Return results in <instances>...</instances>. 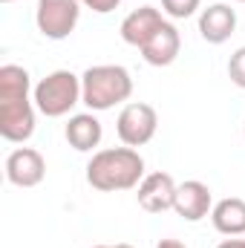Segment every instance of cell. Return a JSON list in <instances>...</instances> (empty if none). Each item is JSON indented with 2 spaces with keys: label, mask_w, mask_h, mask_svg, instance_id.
<instances>
[{
  "label": "cell",
  "mask_w": 245,
  "mask_h": 248,
  "mask_svg": "<svg viewBox=\"0 0 245 248\" xmlns=\"http://www.w3.org/2000/svg\"><path fill=\"white\" fill-rule=\"evenodd\" d=\"M92 248H133V246H127V243H119V246H92Z\"/></svg>",
  "instance_id": "obj_21"
},
{
  "label": "cell",
  "mask_w": 245,
  "mask_h": 248,
  "mask_svg": "<svg viewBox=\"0 0 245 248\" xmlns=\"http://www.w3.org/2000/svg\"><path fill=\"white\" fill-rule=\"evenodd\" d=\"M144 179V159L136 147H107L92 153L87 165V182L101 193H116L138 187Z\"/></svg>",
  "instance_id": "obj_1"
},
{
  "label": "cell",
  "mask_w": 245,
  "mask_h": 248,
  "mask_svg": "<svg viewBox=\"0 0 245 248\" xmlns=\"http://www.w3.org/2000/svg\"><path fill=\"white\" fill-rule=\"evenodd\" d=\"M228 78H231L234 87L245 90V46H240L231 55V61H228Z\"/></svg>",
  "instance_id": "obj_17"
},
{
  "label": "cell",
  "mask_w": 245,
  "mask_h": 248,
  "mask_svg": "<svg viewBox=\"0 0 245 248\" xmlns=\"http://www.w3.org/2000/svg\"><path fill=\"white\" fill-rule=\"evenodd\" d=\"M63 136H66V141H69L78 153H90V150H95V147L101 144L104 130H101V122H98L92 113H78V116H72V119L66 122Z\"/></svg>",
  "instance_id": "obj_13"
},
{
  "label": "cell",
  "mask_w": 245,
  "mask_h": 248,
  "mask_svg": "<svg viewBox=\"0 0 245 248\" xmlns=\"http://www.w3.org/2000/svg\"><path fill=\"white\" fill-rule=\"evenodd\" d=\"M32 95H35V107L46 119H61L81 101V78L69 69H55L35 84Z\"/></svg>",
  "instance_id": "obj_3"
},
{
  "label": "cell",
  "mask_w": 245,
  "mask_h": 248,
  "mask_svg": "<svg viewBox=\"0 0 245 248\" xmlns=\"http://www.w3.org/2000/svg\"><path fill=\"white\" fill-rule=\"evenodd\" d=\"M156 127H159V116L150 104L144 101H130L124 104L119 119H116V133L122 139V144L127 147H141L147 144L153 136H156Z\"/></svg>",
  "instance_id": "obj_5"
},
{
  "label": "cell",
  "mask_w": 245,
  "mask_h": 248,
  "mask_svg": "<svg viewBox=\"0 0 245 248\" xmlns=\"http://www.w3.org/2000/svg\"><path fill=\"white\" fill-rule=\"evenodd\" d=\"M3 3H15V0H3Z\"/></svg>",
  "instance_id": "obj_22"
},
{
  "label": "cell",
  "mask_w": 245,
  "mask_h": 248,
  "mask_svg": "<svg viewBox=\"0 0 245 248\" xmlns=\"http://www.w3.org/2000/svg\"><path fill=\"white\" fill-rule=\"evenodd\" d=\"M176 187L179 185L173 182L170 173L156 170V173H147V176L141 179L136 199H138V205H141L147 214H165V211H170L173 202H176Z\"/></svg>",
  "instance_id": "obj_8"
},
{
  "label": "cell",
  "mask_w": 245,
  "mask_h": 248,
  "mask_svg": "<svg viewBox=\"0 0 245 248\" xmlns=\"http://www.w3.org/2000/svg\"><path fill=\"white\" fill-rule=\"evenodd\" d=\"M237 29V12L228 3H214L208 9H202L199 15V35L208 44H225Z\"/></svg>",
  "instance_id": "obj_11"
},
{
  "label": "cell",
  "mask_w": 245,
  "mask_h": 248,
  "mask_svg": "<svg viewBox=\"0 0 245 248\" xmlns=\"http://www.w3.org/2000/svg\"><path fill=\"white\" fill-rule=\"evenodd\" d=\"M243 136H245V124H243Z\"/></svg>",
  "instance_id": "obj_23"
},
{
  "label": "cell",
  "mask_w": 245,
  "mask_h": 248,
  "mask_svg": "<svg viewBox=\"0 0 245 248\" xmlns=\"http://www.w3.org/2000/svg\"><path fill=\"white\" fill-rule=\"evenodd\" d=\"M78 3L92 9V12H98V15H110V12H116L122 6V0H78Z\"/></svg>",
  "instance_id": "obj_18"
},
{
  "label": "cell",
  "mask_w": 245,
  "mask_h": 248,
  "mask_svg": "<svg viewBox=\"0 0 245 248\" xmlns=\"http://www.w3.org/2000/svg\"><path fill=\"white\" fill-rule=\"evenodd\" d=\"M211 222L225 237H243L245 234V199H237V196L219 199L214 205V211H211Z\"/></svg>",
  "instance_id": "obj_14"
},
{
  "label": "cell",
  "mask_w": 245,
  "mask_h": 248,
  "mask_svg": "<svg viewBox=\"0 0 245 248\" xmlns=\"http://www.w3.org/2000/svg\"><path fill=\"white\" fill-rule=\"evenodd\" d=\"M162 9H165V15H170L173 20H184V17L196 15L199 0H162Z\"/></svg>",
  "instance_id": "obj_16"
},
{
  "label": "cell",
  "mask_w": 245,
  "mask_h": 248,
  "mask_svg": "<svg viewBox=\"0 0 245 248\" xmlns=\"http://www.w3.org/2000/svg\"><path fill=\"white\" fill-rule=\"evenodd\" d=\"M35 133V107L29 98L0 101V136L6 141L23 144Z\"/></svg>",
  "instance_id": "obj_6"
},
{
  "label": "cell",
  "mask_w": 245,
  "mask_h": 248,
  "mask_svg": "<svg viewBox=\"0 0 245 248\" xmlns=\"http://www.w3.org/2000/svg\"><path fill=\"white\" fill-rule=\"evenodd\" d=\"M179 49H182V35L173 23L165 20V26L141 46V58L150 66H170L179 58Z\"/></svg>",
  "instance_id": "obj_12"
},
{
  "label": "cell",
  "mask_w": 245,
  "mask_h": 248,
  "mask_svg": "<svg viewBox=\"0 0 245 248\" xmlns=\"http://www.w3.org/2000/svg\"><path fill=\"white\" fill-rule=\"evenodd\" d=\"M173 211L182 217L184 222H199L205 219L211 211H214V196H211V187L205 182H196V179H187L176 187V202H173Z\"/></svg>",
  "instance_id": "obj_9"
},
{
  "label": "cell",
  "mask_w": 245,
  "mask_h": 248,
  "mask_svg": "<svg viewBox=\"0 0 245 248\" xmlns=\"http://www.w3.org/2000/svg\"><path fill=\"white\" fill-rule=\"evenodd\" d=\"M133 95V78L122 63H98L81 75V101L92 113L113 110Z\"/></svg>",
  "instance_id": "obj_2"
},
{
  "label": "cell",
  "mask_w": 245,
  "mask_h": 248,
  "mask_svg": "<svg viewBox=\"0 0 245 248\" xmlns=\"http://www.w3.org/2000/svg\"><path fill=\"white\" fill-rule=\"evenodd\" d=\"M46 176V159L35 147H17L6 159V179L15 187H35Z\"/></svg>",
  "instance_id": "obj_7"
},
{
  "label": "cell",
  "mask_w": 245,
  "mask_h": 248,
  "mask_svg": "<svg viewBox=\"0 0 245 248\" xmlns=\"http://www.w3.org/2000/svg\"><path fill=\"white\" fill-rule=\"evenodd\" d=\"M216 248H245V240H237V237H228V240H222Z\"/></svg>",
  "instance_id": "obj_19"
},
{
  "label": "cell",
  "mask_w": 245,
  "mask_h": 248,
  "mask_svg": "<svg viewBox=\"0 0 245 248\" xmlns=\"http://www.w3.org/2000/svg\"><path fill=\"white\" fill-rule=\"evenodd\" d=\"M156 248H187L184 243H179V240H159L156 243Z\"/></svg>",
  "instance_id": "obj_20"
},
{
  "label": "cell",
  "mask_w": 245,
  "mask_h": 248,
  "mask_svg": "<svg viewBox=\"0 0 245 248\" xmlns=\"http://www.w3.org/2000/svg\"><path fill=\"white\" fill-rule=\"evenodd\" d=\"M165 26V17H162V12L159 9H153V6H141V9H133L127 17L122 20V41L124 44H130V46H136V49H141L159 29Z\"/></svg>",
  "instance_id": "obj_10"
},
{
  "label": "cell",
  "mask_w": 245,
  "mask_h": 248,
  "mask_svg": "<svg viewBox=\"0 0 245 248\" xmlns=\"http://www.w3.org/2000/svg\"><path fill=\"white\" fill-rule=\"evenodd\" d=\"M237 3H245V0H237Z\"/></svg>",
  "instance_id": "obj_24"
},
{
  "label": "cell",
  "mask_w": 245,
  "mask_h": 248,
  "mask_svg": "<svg viewBox=\"0 0 245 248\" xmlns=\"http://www.w3.org/2000/svg\"><path fill=\"white\" fill-rule=\"evenodd\" d=\"M29 90H32V78L23 66H17V63L0 66V101L29 98Z\"/></svg>",
  "instance_id": "obj_15"
},
{
  "label": "cell",
  "mask_w": 245,
  "mask_h": 248,
  "mask_svg": "<svg viewBox=\"0 0 245 248\" xmlns=\"http://www.w3.org/2000/svg\"><path fill=\"white\" fill-rule=\"evenodd\" d=\"M78 17H81L78 0H38V9H35L38 32L49 41L69 38L78 26Z\"/></svg>",
  "instance_id": "obj_4"
}]
</instances>
